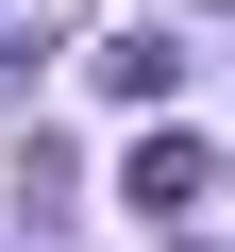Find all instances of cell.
Listing matches in <instances>:
<instances>
[{
	"mask_svg": "<svg viewBox=\"0 0 235 252\" xmlns=\"http://www.w3.org/2000/svg\"><path fill=\"white\" fill-rule=\"evenodd\" d=\"M202 168H218V152H202L185 118H168V135H135V168H118V202H151V219H185V202H202Z\"/></svg>",
	"mask_w": 235,
	"mask_h": 252,
	"instance_id": "1",
	"label": "cell"
},
{
	"mask_svg": "<svg viewBox=\"0 0 235 252\" xmlns=\"http://www.w3.org/2000/svg\"><path fill=\"white\" fill-rule=\"evenodd\" d=\"M84 84H101V101H168V84H185V51L135 17V34H101V67H84Z\"/></svg>",
	"mask_w": 235,
	"mask_h": 252,
	"instance_id": "2",
	"label": "cell"
}]
</instances>
